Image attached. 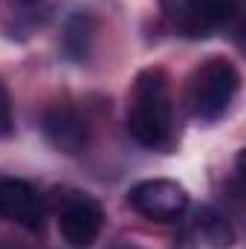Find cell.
<instances>
[{
  "instance_id": "12",
  "label": "cell",
  "mask_w": 246,
  "mask_h": 249,
  "mask_svg": "<svg viewBox=\"0 0 246 249\" xmlns=\"http://www.w3.org/2000/svg\"><path fill=\"white\" fill-rule=\"evenodd\" d=\"M116 249H145V247H136V244H119Z\"/></svg>"
},
{
  "instance_id": "13",
  "label": "cell",
  "mask_w": 246,
  "mask_h": 249,
  "mask_svg": "<svg viewBox=\"0 0 246 249\" xmlns=\"http://www.w3.org/2000/svg\"><path fill=\"white\" fill-rule=\"evenodd\" d=\"M0 249H20V247H0Z\"/></svg>"
},
{
  "instance_id": "7",
  "label": "cell",
  "mask_w": 246,
  "mask_h": 249,
  "mask_svg": "<svg viewBox=\"0 0 246 249\" xmlns=\"http://www.w3.org/2000/svg\"><path fill=\"white\" fill-rule=\"evenodd\" d=\"M41 130H44L47 142L61 154H81L90 142V124L70 105L47 107L41 116Z\"/></svg>"
},
{
  "instance_id": "8",
  "label": "cell",
  "mask_w": 246,
  "mask_h": 249,
  "mask_svg": "<svg viewBox=\"0 0 246 249\" xmlns=\"http://www.w3.org/2000/svg\"><path fill=\"white\" fill-rule=\"evenodd\" d=\"M194 232H197V238L203 244H209V247H214V249H232L238 244V232H235L232 220L223 212L211 209V206L197 209V214H194Z\"/></svg>"
},
{
  "instance_id": "5",
  "label": "cell",
  "mask_w": 246,
  "mask_h": 249,
  "mask_svg": "<svg viewBox=\"0 0 246 249\" xmlns=\"http://www.w3.org/2000/svg\"><path fill=\"white\" fill-rule=\"evenodd\" d=\"M127 203L136 214L157 220V223H174L188 212V194L174 180H142L127 191Z\"/></svg>"
},
{
  "instance_id": "9",
  "label": "cell",
  "mask_w": 246,
  "mask_h": 249,
  "mask_svg": "<svg viewBox=\"0 0 246 249\" xmlns=\"http://www.w3.org/2000/svg\"><path fill=\"white\" fill-rule=\"evenodd\" d=\"M93 35H96V23L87 12H78L67 20L64 26V38H61V47H64V55L72 58V61H84L93 50Z\"/></svg>"
},
{
  "instance_id": "1",
  "label": "cell",
  "mask_w": 246,
  "mask_h": 249,
  "mask_svg": "<svg viewBox=\"0 0 246 249\" xmlns=\"http://www.w3.org/2000/svg\"><path fill=\"white\" fill-rule=\"evenodd\" d=\"M127 133L151 151L174 145V105L165 70L148 67L136 75L127 102Z\"/></svg>"
},
{
  "instance_id": "3",
  "label": "cell",
  "mask_w": 246,
  "mask_h": 249,
  "mask_svg": "<svg viewBox=\"0 0 246 249\" xmlns=\"http://www.w3.org/2000/svg\"><path fill=\"white\" fill-rule=\"evenodd\" d=\"M165 20L188 38H206L220 32L238 12L235 0H162Z\"/></svg>"
},
{
  "instance_id": "10",
  "label": "cell",
  "mask_w": 246,
  "mask_h": 249,
  "mask_svg": "<svg viewBox=\"0 0 246 249\" xmlns=\"http://www.w3.org/2000/svg\"><path fill=\"white\" fill-rule=\"evenodd\" d=\"M9 9L15 20L9 23V35H15V29L23 35H32L50 18V0H9Z\"/></svg>"
},
{
  "instance_id": "4",
  "label": "cell",
  "mask_w": 246,
  "mask_h": 249,
  "mask_svg": "<svg viewBox=\"0 0 246 249\" xmlns=\"http://www.w3.org/2000/svg\"><path fill=\"white\" fill-rule=\"evenodd\" d=\"M105 226V209L81 191H67L58 206V235L67 247L90 249Z\"/></svg>"
},
{
  "instance_id": "2",
  "label": "cell",
  "mask_w": 246,
  "mask_h": 249,
  "mask_svg": "<svg viewBox=\"0 0 246 249\" xmlns=\"http://www.w3.org/2000/svg\"><path fill=\"white\" fill-rule=\"evenodd\" d=\"M241 87L238 67L226 58L200 64L188 81V110L197 122H217L229 113Z\"/></svg>"
},
{
  "instance_id": "6",
  "label": "cell",
  "mask_w": 246,
  "mask_h": 249,
  "mask_svg": "<svg viewBox=\"0 0 246 249\" xmlns=\"http://www.w3.org/2000/svg\"><path fill=\"white\" fill-rule=\"evenodd\" d=\"M0 217L15 220L29 232H38L47 217V203L26 180L0 177Z\"/></svg>"
},
{
  "instance_id": "11",
  "label": "cell",
  "mask_w": 246,
  "mask_h": 249,
  "mask_svg": "<svg viewBox=\"0 0 246 249\" xmlns=\"http://www.w3.org/2000/svg\"><path fill=\"white\" fill-rule=\"evenodd\" d=\"M15 130V116H12V99L6 93V87L0 84V139L9 136Z\"/></svg>"
}]
</instances>
